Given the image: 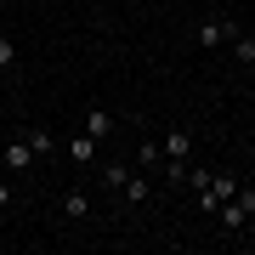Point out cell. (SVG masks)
<instances>
[{
    "label": "cell",
    "mask_w": 255,
    "mask_h": 255,
    "mask_svg": "<svg viewBox=\"0 0 255 255\" xmlns=\"http://www.w3.org/2000/svg\"><path fill=\"white\" fill-rule=\"evenodd\" d=\"M233 193H238V176H233V170H210V187H204V193H193V204H199L204 216H216V204H221V199H233Z\"/></svg>",
    "instance_id": "6da1fadb"
},
{
    "label": "cell",
    "mask_w": 255,
    "mask_h": 255,
    "mask_svg": "<svg viewBox=\"0 0 255 255\" xmlns=\"http://www.w3.org/2000/svg\"><path fill=\"white\" fill-rule=\"evenodd\" d=\"M233 34H238L233 17H204V23H199V51H221V46H233Z\"/></svg>",
    "instance_id": "7a4b0ae2"
},
{
    "label": "cell",
    "mask_w": 255,
    "mask_h": 255,
    "mask_svg": "<svg viewBox=\"0 0 255 255\" xmlns=\"http://www.w3.org/2000/svg\"><path fill=\"white\" fill-rule=\"evenodd\" d=\"M0 164H6L11 176H28V170H34L40 159H34V147H28V136H11L6 147H0Z\"/></svg>",
    "instance_id": "3957f363"
},
{
    "label": "cell",
    "mask_w": 255,
    "mask_h": 255,
    "mask_svg": "<svg viewBox=\"0 0 255 255\" xmlns=\"http://www.w3.org/2000/svg\"><path fill=\"white\" fill-rule=\"evenodd\" d=\"M216 221H221V233H233V238L255 227V216H250V210L238 204V199H221V204H216Z\"/></svg>",
    "instance_id": "277c9868"
},
{
    "label": "cell",
    "mask_w": 255,
    "mask_h": 255,
    "mask_svg": "<svg viewBox=\"0 0 255 255\" xmlns=\"http://www.w3.org/2000/svg\"><path fill=\"white\" fill-rule=\"evenodd\" d=\"M80 130H85L91 142H108L114 130H119V119H114L108 108H102V102H91V108H85V125H80Z\"/></svg>",
    "instance_id": "5b68a950"
},
{
    "label": "cell",
    "mask_w": 255,
    "mask_h": 255,
    "mask_svg": "<svg viewBox=\"0 0 255 255\" xmlns=\"http://www.w3.org/2000/svg\"><path fill=\"white\" fill-rule=\"evenodd\" d=\"M97 147H102V142H91V136H85V130H74V136L63 142V153H68V164H80V170H91Z\"/></svg>",
    "instance_id": "8992f818"
},
{
    "label": "cell",
    "mask_w": 255,
    "mask_h": 255,
    "mask_svg": "<svg viewBox=\"0 0 255 255\" xmlns=\"http://www.w3.org/2000/svg\"><path fill=\"white\" fill-rule=\"evenodd\" d=\"M119 199H125V204H147V199H153V182H147V176L136 170V176H125V182H119Z\"/></svg>",
    "instance_id": "52a82bcc"
},
{
    "label": "cell",
    "mask_w": 255,
    "mask_h": 255,
    "mask_svg": "<svg viewBox=\"0 0 255 255\" xmlns=\"http://www.w3.org/2000/svg\"><path fill=\"white\" fill-rule=\"evenodd\" d=\"M63 216L68 221H91V193L85 187H63Z\"/></svg>",
    "instance_id": "ba28073f"
},
{
    "label": "cell",
    "mask_w": 255,
    "mask_h": 255,
    "mask_svg": "<svg viewBox=\"0 0 255 255\" xmlns=\"http://www.w3.org/2000/svg\"><path fill=\"white\" fill-rule=\"evenodd\" d=\"M23 136H28V147H34V159H46V164L63 153V142H57L51 130H23Z\"/></svg>",
    "instance_id": "9c48e42d"
},
{
    "label": "cell",
    "mask_w": 255,
    "mask_h": 255,
    "mask_svg": "<svg viewBox=\"0 0 255 255\" xmlns=\"http://www.w3.org/2000/svg\"><path fill=\"white\" fill-rule=\"evenodd\" d=\"M159 147H164V159H182V164H187V153H193V130H170V136H159Z\"/></svg>",
    "instance_id": "30bf717a"
},
{
    "label": "cell",
    "mask_w": 255,
    "mask_h": 255,
    "mask_svg": "<svg viewBox=\"0 0 255 255\" xmlns=\"http://www.w3.org/2000/svg\"><path fill=\"white\" fill-rule=\"evenodd\" d=\"M153 164H164V147H159V136H142L136 142V170H153Z\"/></svg>",
    "instance_id": "8fae6325"
},
{
    "label": "cell",
    "mask_w": 255,
    "mask_h": 255,
    "mask_svg": "<svg viewBox=\"0 0 255 255\" xmlns=\"http://www.w3.org/2000/svg\"><path fill=\"white\" fill-rule=\"evenodd\" d=\"M233 63L255 68V34H244V28H238V34H233Z\"/></svg>",
    "instance_id": "7c38bea8"
},
{
    "label": "cell",
    "mask_w": 255,
    "mask_h": 255,
    "mask_svg": "<svg viewBox=\"0 0 255 255\" xmlns=\"http://www.w3.org/2000/svg\"><path fill=\"white\" fill-rule=\"evenodd\" d=\"M125 176H130V164H125V159H108V164H102V187H114V193H119V182H125Z\"/></svg>",
    "instance_id": "4fadbf2b"
},
{
    "label": "cell",
    "mask_w": 255,
    "mask_h": 255,
    "mask_svg": "<svg viewBox=\"0 0 255 255\" xmlns=\"http://www.w3.org/2000/svg\"><path fill=\"white\" fill-rule=\"evenodd\" d=\"M0 74H17V46H11V34H0Z\"/></svg>",
    "instance_id": "5bb4252c"
},
{
    "label": "cell",
    "mask_w": 255,
    "mask_h": 255,
    "mask_svg": "<svg viewBox=\"0 0 255 255\" xmlns=\"http://www.w3.org/2000/svg\"><path fill=\"white\" fill-rule=\"evenodd\" d=\"M182 176H187L182 159H164V187H182Z\"/></svg>",
    "instance_id": "9a60e30c"
},
{
    "label": "cell",
    "mask_w": 255,
    "mask_h": 255,
    "mask_svg": "<svg viewBox=\"0 0 255 255\" xmlns=\"http://www.w3.org/2000/svg\"><path fill=\"white\" fill-rule=\"evenodd\" d=\"M233 199H238V204H244L250 216H255V182H238V193H233Z\"/></svg>",
    "instance_id": "2e32d148"
},
{
    "label": "cell",
    "mask_w": 255,
    "mask_h": 255,
    "mask_svg": "<svg viewBox=\"0 0 255 255\" xmlns=\"http://www.w3.org/2000/svg\"><path fill=\"white\" fill-rule=\"evenodd\" d=\"M11 199H17V187H11V182H0V221H6V210H11Z\"/></svg>",
    "instance_id": "e0dca14e"
}]
</instances>
